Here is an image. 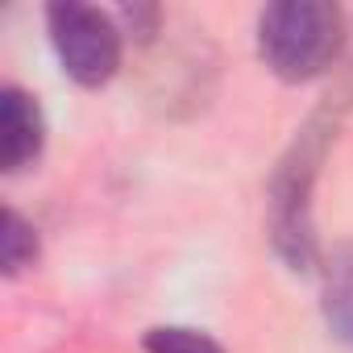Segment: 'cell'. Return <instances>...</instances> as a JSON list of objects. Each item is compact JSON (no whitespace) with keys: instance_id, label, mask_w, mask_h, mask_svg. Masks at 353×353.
Instances as JSON below:
<instances>
[{"instance_id":"4","label":"cell","mask_w":353,"mask_h":353,"mask_svg":"<svg viewBox=\"0 0 353 353\" xmlns=\"http://www.w3.org/2000/svg\"><path fill=\"white\" fill-rule=\"evenodd\" d=\"M42 145H46V117L38 100L26 88L9 83L0 92V166H5V174L34 166L42 158Z\"/></svg>"},{"instance_id":"6","label":"cell","mask_w":353,"mask_h":353,"mask_svg":"<svg viewBox=\"0 0 353 353\" xmlns=\"http://www.w3.org/2000/svg\"><path fill=\"white\" fill-rule=\"evenodd\" d=\"M34 262H38V229L17 208H5V225H0V266H5V279H17Z\"/></svg>"},{"instance_id":"9","label":"cell","mask_w":353,"mask_h":353,"mask_svg":"<svg viewBox=\"0 0 353 353\" xmlns=\"http://www.w3.org/2000/svg\"><path fill=\"white\" fill-rule=\"evenodd\" d=\"M117 21H121L125 38L150 42V38L158 34V21H162V13H158L154 5H133V9H121V13H117Z\"/></svg>"},{"instance_id":"1","label":"cell","mask_w":353,"mask_h":353,"mask_svg":"<svg viewBox=\"0 0 353 353\" xmlns=\"http://www.w3.org/2000/svg\"><path fill=\"white\" fill-rule=\"evenodd\" d=\"M341 117L332 108H316L287 154L279 158L270 174V245L287 262V270H312L320 262V241H316V221H312V192L320 179V166L328 158V145L336 137Z\"/></svg>"},{"instance_id":"5","label":"cell","mask_w":353,"mask_h":353,"mask_svg":"<svg viewBox=\"0 0 353 353\" xmlns=\"http://www.w3.org/2000/svg\"><path fill=\"white\" fill-rule=\"evenodd\" d=\"M324 320L336 341L353 349V241L336 245L324 258Z\"/></svg>"},{"instance_id":"8","label":"cell","mask_w":353,"mask_h":353,"mask_svg":"<svg viewBox=\"0 0 353 353\" xmlns=\"http://www.w3.org/2000/svg\"><path fill=\"white\" fill-rule=\"evenodd\" d=\"M336 67H341V71H336V83H332L324 108H332L336 117H345V112L353 108V42H345V54H341Z\"/></svg>"},{"instance_id":"3","label":"cell","mask_w":353,"mask_h":353,"mask_svg":"<svg viewBox=\"0 0 353 353\" xmlns=\"http://www.w3.org/2000/svg\"><path fill=\"white\" fill-rule=\"evenodd\" d=\"M46 30H50V46H54L63 71L79 88H104L121 71L125 30H121L117 13L79 5V0H63V5L46 9Z\"/></svg>"},{"instance_id":"7","label":"cell","mask_w":353,"mask_h":353,"mask_svg":"<svg viewBox=\"0 0 353 353\" xmlns=\"http://www.w3.org/2000/svg\"><path fill=\"white\" fill-rule=\"evenodd\" d=\"M145 353H225L208 332L188 328V324H158L141 336Z\"/></svg>"},{"instance_id":"2","label":"cell","mask_w":353,"mask_h":353,"mask_svg":"<svg viewBox=\"0 0 353 353\" xmlns=\"http://www.w3.org/2000/svg\"><path fill=\"white\" fill-rule=\"evenodd\" d=\"M345 13L328 0H279L258 13V54L283 83H307L341 63Z\"/></svg>"}]
</instances>
